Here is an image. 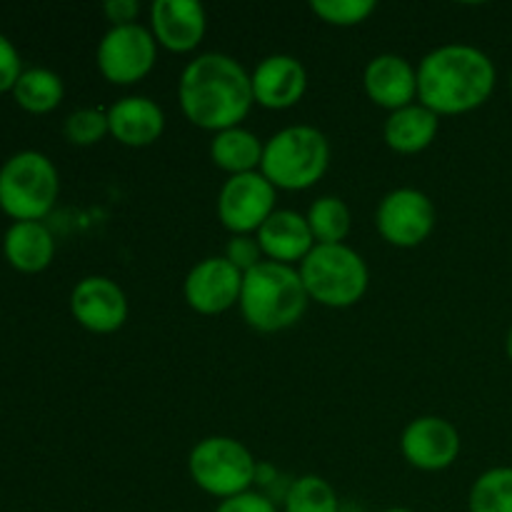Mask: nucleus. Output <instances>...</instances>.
<instances>
[{
    "mask_svg": "<svg viewBox=\"0 0 512 512\" xmlns=\"http://www.w3.org/2000/svg\"><path fill=\"white\" fill-rule=\"evenodd\" d=\"M110 135L128 148H148L165 133V113L148 95H125L108 108Z\"/></svg>",
    "mask_w": 512,
    "mask_h": 512,
    "instance_id": "17",
    "label": "nucleus"
},
{
    "mask_svg": "<svg viewBox=\"0 0 512 512\" xmlns=\"http://www.w3.org/2000/svg\"><path fill=\"white\" fill-rule=\"evenodd\" d=\"M283 512H343L338 493L320 475H300L290 480L283 498Z\"/></svg>",
    "mask_w": 512,
    "mask_h": 512,
    "instance_id": "24",
    "label": "nucleus"
},
{
    "mask_svg": "<svg viewBox=\"0 0 512 512\" xmlns=\"http://www.w3.org/2000/svg\"><path fill=\"white\" fill-rule=\"evenodd\" d=\"M15 100H18L20 108H25L28 113H50V110L58 108L63 103V80L58 73L48 68H30L23 70V75L18 78L13 88Z\"/></svg>",
    "mask_w": 512,
    "mask_h": 512,
    "instance_id": "22",
    "label": "nucleus"
},
{
    "mask_svg": "<svg viewBox=\"0 0 512 512\" xmlns=\"http://www.w3.org/2000/svg\"><path fill=\"white\" fill-rule=\"evenodd\" d=\"M498 70L485 50L448 43L430 50L418 65V103L443 115H465L483 108L495 93Z\"/></svg>",
    "mask_w": 512,
    "mask_h": 512,
    "instance_id": "2",
    "label": "nucleus"
},
{
    "mask_svg": "<svg viewBox=\"0 0 512 512\" xmlns=\"http://www.w3.org/2000/svg\"><path fill=\"white\" fill-rule=\"evenodd\" d=\"M20 75H23V70H20L18 50L13 48V43L5 35H0V93L13 90Z\"/></svg>",
    "mask_w": 512,
    "mask_h": 512,
    "instance_id": "30",
    "label": "nucleus"
},
{
    "mask_svg": "<svg viewBox=\"0 0 512 512\" xmlns=\"http://www.w3.org/2000/svg\"><path fill=\"white\" fill-rule=\"evenodd\" d=\"M310 10L333 28H355L378 10L375 0H313Z\"/></svg>",
    "mask_w": 512,
    "mask_h": 512,
    "instance_id": "27",
    "label": "nucleus"
},
{
    "mask_svg": "<svg viewBox=\"0 0 512 512\" xmlns=\"http://www.w3.org/2000/svg\"><path fill=\"white\" fill-rule=\"evenodd\" d=\"M70 313L95 335L118 333L130 313L128 295L105 275H88L70 293Z\"/></svg>",
    "mask_w": 512,
    "mask_h": 512,
    "instance_id": "13",
    "label": "nucleus"
},
{
    "mask_svg": "<svg viewBox=\"0 0 512 512\" xmlns=\"http://www.w3.org/2000/svg\"><path fill=\"white\" fill-rule=\"evenodd\" d=\"M310 298L300 270L263 260L258 268L243 275L240 315L258 333H283L295 328L308 310Z\"/></svg>",
    "mask_w": 512,
    "mask_h": 512,
    "instance_id": "3",
    "label": "nucleus"
},
{
    "mask_svg": "<svg viewBox=\"0 0 512 512\" xmlns=\"http://www.w3.org/2000/svg\"><path fill=\"white\" fill-rule=\"evenodd\" d=\"M55 255V240L50 230L38 220L13 223L5 233V258L23 273H40Z\"/></svg>",
    "mask_w": 512,
    "mask_h": 512,
    "instance_id": "21",
    "label": "nucleus"
},
{
    "mask_svg": "<svg viewBox=\"0 0 512 512\" xmlns=\"http://www.w3.org/2000/svg\"><path fill=\"white\" fill-rule=\"evenodd\" d=\"M243 273L223 255H210L188 270L183 298L198 315H223L240 303Z\"/></svg>",
    "mask_w": 512,
    "mask_h": 512,
    "instance_id": "11",
    "label": "nucleus"
},
{
    "mask_svg": "<svg viewBox=\"0 0 512 512\" xmlns=\"http://www.w3.org/2000/svg\"><path fill=\"white\" fill-rule=\"evenodd\" d=\"M510 90H512V75H510Z\"/></svg>",
    "mask_w": 512,
    "mask_h": 512,
    "instance_id": "34",
    "label": "nucleus"
},
{
    "mask_svg": "<svg viewBox=\"0 0 512 512\" xmlns=\"http://www.w3.org/2000/svg\"><path fill=\"white\" fill-rule=\"evenodd\" d=\"M308 225L318 245H340L350 235L353 215L348 203L338 195H320L308 208Z\"/></svg>",
    "mask_w": 512,
    "mask_h": 512,
    "instance_id": "23",
    "label": "nucleus"
},
{
    "mask_svg": "<svg viewBox=\"0 0 512 512\" xmlns=\"http://www.w3.org/2000/svg\"><path fill=\"white\" fill-rule=\"evenodd\" d=\"M468 512H512V468L485 470L468 493Z\"/></svg>",
    "mask_w": 512,
    "mask_h": 512,
    "instance_id": "25",
    "label": "nucleus"
},
{
    "mask_svg": "<svg viewBox=\"0 0 512 512\" xmlns=\"http://www.w3.org/2000/svg\"><path fill=\"white\" fill-rule=\"evenodd\" d=\"M278 190L263 173L233 175L218 193V220L233 235H255L265 220L275 213Z\"/></svg>",
    "mask_w": 512,
    "mask_h": 512,
    "instance_id": "10",
    "label": "nucleus"
},
{
    "mask_svg": "<svg viewBox=\"0 0 512 512\" xmlns=\"http://www.w3.org/2000/svg\"><path fill=\"white\" fill-rule=\"evenodd\" d=\"M363 88L370 103L395 113L418 103V68L398 53H380L365 65Z\"/></svg>",
    "mask_w": 512,
    "mask_h": 512,
    "instance_id": "16",
    "label": "nucleus"
},
{
    "mask_svg": "<svg viewBox=\"0 0 512 512\" xmlns=\"http://www.w3.org/2000/svg\"><path fill=\"white\" fill-rule=\"evenodd\" d=\"M263 148L265 143L253 133V130L243 128H228L220 130L210 140V160L218 170L233 175L258 173L260 163H263Z\"/></svg>",
    "mask_w": 512,
    "mask_h": 512,
    "instance_id": "20",
    "label": "nucleus"
},
{
    "mask_svg": "<svg viewBox=\"0 0 512 512\" xmlns=\"http://www.w3.org/2000/svg\"><path fill=\"white\" fill-rule=\"evenodd\" d=\"M178 100L190 125L210 133L238 128L255 105L250 73L225 53L190 60L180 73Z\"/></svg>",
    "mask_w": 512,
    "mask_h": 512,
    "instance_id": "1",
    "label": "nucleus"
},
{
    "mask_svg": "<svg viewBox=\"0 0 512 512\" xmlns=\"http://www.w3.org/2000/svg\"><path fill=\"white\" fill-rule=\"evenodd\" d=\"M148 13L155 43L170 53H193L208 33V13L195 0H155Z\"/></svg>",
    "mask_w": 512,
    "mask_h": 512,
    "instance_id": "15",
    "label": "nucleus"
},
{
    "mask_svg": "<svg viewBox=\"0 0 512 512\" xmlns=\"http://www.w3.org/2000/svg\"><path fill=\"white\" fill-rule=\"evenodd\" d=\"M223 258L228 260L230 265H235L243 275L250 273L253 268H258V265L265 260L255 235H230Z\"/></svg>",
    "mask_w": 512,
    "mask_h": 512,
    "instance_id": "28",
    "label": "nucleus"
},
{
    "mask_svg": "<svg viewBox=\"0 0 512 512\" xmlns=\"http://www.w3.org/2000/svg\"><path fill=\"white\" fill-rule=\"evenodd\" d=\"M250 85L255 105L265 110H288L308 93V70L295 55L275 53L255 65Z\"/></svg>",
    "mask_w": 512,
    "mask_h": 512,
    "instance_id": "14",
    "label": "nucleus"
},
{
    "mask_svg": "<svg viewBox=\"0 0 512 512\" xmlns=\"http://www.w3.org/2000/svg\"><path fill=\"white\" fill-rule=\"evenodd\" d=\"M188 473L205 495L228 500L253 490L258 460L240 440L228 435H210L190 450Z\"/></svg>",
    "mask_w": 512,
    "mask_h": 512,
    "instance_id": "6",
    "label": "nucleus"
},
{
    "mask_svg": "<svg viewBox=\"0 0 512 512\" xmlns=\"http://www.w3.org/2000/svg\"><path fill=\"white\" fill-rule=\"evenodd\" d=\"M435 223L438 213L433 200L418 188L390 190L375 210V228L393 248H418L433 235Z\"/></svg>",
    "mask_w": 512,
    "mask_h": 512,
    "instance_id": "9",
    "label": "nucleus"
},
{
    "mask_svg": "<svg viewBox=\"0 0 512 512\" xmlns=\"http://www.w3.org/2000/svg\"><path fill=\"white\" fill-rule=\"evenodd\" d=\"M505 353H508V358H510V363H512V325H510L508 335H505Z\"/></svg>",
    "mask_w": 512,
    "mask_h": 512,
    "instance_id": "32",
    "label": "nucleus"
},
{
    "mask_svg": "<svg viewBox=\"0 0 512 512\" xmlns=\"http://www.w3.org/2000/svg\"><path fill=\"white\" fill-rule=\"evenodd\" d=\"M215 512H278V503L263 495L260 490H248L235 498L220 500Z\"/></svg>",
    "mask_w": 512,
    "mask_h": 512,
    "instance_id": "29",
    "label": "nucleus"
},
{
    "mask_svg": "<svg viewBox=\"0 0 512 512\" xmlns=\"http://www.w3.org/2000/svg\"><path fill=\"white\" fill-rule=\"evenodd\" d=\"M330 168V143L313 125H288L265 140L260 173L275 190H308Z\"/></svg>",
    "mask_w": 512,
    "mask_h": 512,
    "instance_id": "4",
    "label": "nucleus"
},
{
    "mask_svg": "<svg viewBox=\"0 0 512 512\" xmlns=\"http://www.w3.org/2000/svg\"><path fill=\"white\" fill-rule=\"evenodd\" d=\"M63 133H65V140L78 145V148L98 145L100 140L110 135L108 110H100V108L75 110V113H70L68 118H65Z\"/></svg>",
    "mask_w": 512,
    "mask_h": 512,
    "instance_id": "26",
    "label": "nucleus"
},
{
    "mask_svg": "<svg viewBox=\"0 0 512 512\" xmlns=\"http://www.w3.org/2000/svg\"><path fill=\"white\" fill-rule=\"evenodd\" d=\"M383 512H415V510H410V508H388V510H383Z\"/></svg>",
    "mask_w": 512,
    "mask_h": 512,
    "instance_id": "33",
    "label": "nucleus"
},
{
    "mask_svg": "<svg viewBox=\"0 0 512 512\" xmlns=\"http://www.w3.org/2000/svg\"><path fill=\"white\" fill-rule=\"evenodd\" d=\"M95 63L110 85H135L153 73L158 63V43L145 25H118L98 43Z\"/></svg>",
    "mask_w": 512,
    "mask_h": 512,
    "instance_id": "8",
    "label": "nucleus"
},
{
    "mask_svg": "<svg viewBox=\"0 0 512 512\" xmlns=\"http://www.w3.org/2000/svg\"><path fill=\"white\" fill-rule=\"evenodd\" d=\"M310 303L333 310L358 305L370 288L368 263L350 245H315L298 265Z\"/></svg>",
    "mask_w": 512,
    "mask_h": 512,
    "instance_id": "5",
    "label": "nucleus"
},
{
    "mask_svg": "<svg viewBox=\"0 0 512 512\" xmlns=\"http://www.w3.org/2000/svg\"><path fill=\"white\" fill-rule=\"evenodd\" d=\"M255 238H258L265 260L280 265H293V268H298L308 258L310 250L318 245L313 233H310L305 215L280 208L265 220L263 228L255 233Z\"/></svg>",
    "mask_w": 512,
    "mask_h": 512,
    "instance_id": "18",
    "label": "nucleus"
},
{
    "mask_svg": "<svg viewBox=\"0 0 512 512\" xmlns=\"http://www.w3.org/2000/svg\"><path fill=\"white\" fill-rule=\"evenodd\" d=\"M140 3L138 0H108L103 5V13L108 18L110 28H118V25H135L140 15Z\"/></svg>",
    "mask_w": 512,
    "mask_h": 512,
    "instance_id": "31",
    "label": "nucleus"
},
{
    "mask_svg": "<svg viewBox=\"0 0 512 512\" xmlns=\"http://www.w3.org/2000/svg\"><path fill=\"white\" fill-rule=\"evenodd\" d=\"M460 433L450 420L438 415H420L405 425L400 435V453L408 465L423 473L448 470L460 455Z\"/></svg>",
    "mask_w": 512,
    "mask_h": 512,
    "instance_id": "12",
    "label": "nucleus"
},
{
    "mask_svg": "<svg viewBox=\"0 0 512 512\" xmlns=\"http://www.w3.org/2000/svg\"><path fill=\"white\" fill-rule=\"evenodd\" d=\"M440 130V118L423 103H413L388 113L383 125V138L393 153L418 155L435 143Z\"/></svg>",
    "mask_w": 512,
    "mask_h": 512,
    "instance_id": "19",
    "label": "nucleus"
},
{
    "mask_svg": "<svg viewBox=\"0 0 512 512\" xmlns=\"http://www.w3.org/2000/svg\"><path fill=\"white\" fill-rule=\"evenodd\" d=\"M58 190V170L43 153L23 150L0 168V208L13 215L15 223H40L53 210Z\"/></svg>",
    "mask_w": 512,
    "mask_h": 512,
    "instance_id": "7",
    "label": "nucleus"
}]
</instances>
